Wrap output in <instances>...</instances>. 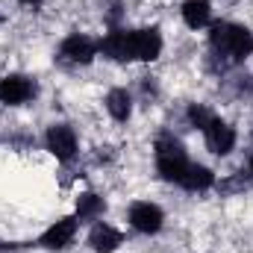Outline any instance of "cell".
<instances>
[{
  "instance_id": "obj_1",
  "label": "cell",
  "mask_w": 253,
  "mask_h": 253,
  "mask_svg": "<svg viewBox=\"0 0 253 253\" xmlns=\"http://www.w3.org/2000/svg\"><path fill=\"white\" fill-rule=\"evenodd\" d=\"M209 42L230 62H242V59H248L253 53V33L248 27H242V24H230V21L215 24L212 33H209Z\"/></svg>"
},
{
  "instance_id": "obj_2",
  "label": "cell",
  "mask_w": 253,
  "mask_h": 253,
  "mask_svg": "<svg viewBox=\"0 0 253 253\" xmlns=\"http://www.w3.org/2000/svg\"><path fill=\"white\" fill-rule=\"evenodd\" d=\"M189 165L191 162H189V156H186V147L177 138L165 135V138L156 141V171H159L162 180L180 186L183 177H186V171H189Z\"/></svg>"
},
{
  "instance_id": "obj_3",
  "label": "cell",
  "mask_w": 253,
  "mask_h": 253,
  "mask_svg": "<svg viewBox=\"0 0 253 253\" xmlns=\"http://www.w3.org/2000/svg\"><path fill=\"white\" fill-rule=\"evenodd\" d=\"M159 53H162V36L156 27L129 30V36H126V59L129 62H153Z\"/></svg>"
},
{
  "instance_id": "obj_4",
  "label": "cell",
  "mask_w": 253,
  "mask_h": 253,
  "mask_svg": "<svg viewBox=\"0 0 253 253\" xmlns=\"http://www.w3.org/2000/svg\"><path fill=\"white\" fill-rule=\"evenodd\" d=\"M97 50H100V44H97L94 39L74 33V36H68V39L62 42L59 56H62L65 62H71V65H88L94 56H97Z\"/></svg>"
},
{
  "instance_id": "obj_5",
  "label": "cell",
  "mask_w": 253,
  "mask_h": 253,
  "mask_svg": "<svg viewBox=\"0 0 253 253\" xmlns=\"http://www.w3.org/2000/svg\"><path fill=\"white\" fill-rule=\"evenodd\" d=\"M36 94V83L24 74H9L0 80V103L6 106H21Z\"/></svg>"
},
{
  "instance_id": "obj_6",
  "label": "cell",
  "mask_w": 253,
  "mask_h": 253,
  "mask_svg": "<svg viewBox=\"0 0 253 253\" xmlns=\"http://www.w3.org/2000/svg\"><path fill=\"white\" fill-rule=\"evenodd\" d=\"M162 221H165L162 209L156 203H150V200H138V203L129 206V224L138 233H147V236L150 233H159L162 230Z\"/></svg>"
},
{
  "instance_id": "obj_7",
  "label": "cell",
  "mask_w": 253,
  "mask_h": 253,
  "mask_svg": "<svg viewBox=\"0 0 253 253\" xmlns=\"http://www.w3.org/2000/svg\"><path fill=\"white\" fill-rule=\"evenodd\" d=\"M44 141H47V150H50L59 162L74 159V153H77V135H74V129L68 124H53L47 129Z\"/></svg>"
},
{
  "instance_id": "obj_8",
  "label": "cell",
  "mask_w": 253,
  "mask_h": 253,
  "mask_svg": "<svg viewBox=\"0 0 253 253\" xmlns=\"http://www.w3.org/2000/svg\"><path fill=\"white\" fill-rule=\"evenodd\" d=\"M203 135H206L209 150L218 153V156H227L236 147V129L227 124V121H221V118H212L209 124L203 126Z\"/></svg>"
},
{
  "instance_id": "obj_9",
  "label": "cell",
  "mask_w": 253,
  "mask_h": 253,
  "mask_svg": "<svg viewBox=\"0 0 253 253\" xmlns=\"http://www.w3.org/2000/svg\"><path fill=\"white\" fill-rule=\"evenodd\" d=\"M74 236H77V218H59L53 227L44 230V236L39 239V245L47 248V251H65L74 242Z\"/></svg>"
},
{
  "instance_id": "obj_10",
  "label": "cell",
  "mask_w": 253,
  "mask_h": 253,
  "mask_svg": "<svg viewBox=\"0 0 253 253\" xmlns=\"http://www.w3.org/2000/svg\"><path fill=\"white\" fill-rule=\"evenodd\" d=\"M121 245H124V236L109 224H94V230L88 233V248L94 253H115Z\"/></svg>"
},
{
  "instance_id": "obj_11",
  "label": "cell",
  "mask_w": 253,
  "mask_h": 253,
  "mask_svg": "<svg viewBox=\"0 0 253 253\" xmlns=\"http://www.w3.org/2000/svg\"><path fill=\"white\" fill-rule=\"evenodd\" d=\"M183 21L191 30H200L212 21V3L209 0H186L183 3Z\"/></svg>"
},
{
  "instance_id": "obj_12",
  "label": "cell",
  "mask_w": 253,
  "mask_h": 253,
  "mask_svg": "<svg viewBox=\"0 0 253 253\" xmlns=\"http://www.w3.org/2000/svg\"><path fill=\"white\" fill-rule=\"evenodd\" d=\"M126 36H129V30H115V33H109V36L100 42L103 56H109V59H115V62H129V59H126Z\"/></svg>"
},
{
  "instance_id": "obj_13",
  "label": "cell",
  "mask_w": 253,
  "mask_h": 253,
  "mask_svg": "<svg viewBox=\"0 0 253 253\" xmlns=\"http://www.w3.org/2000/svg\"><path fill=\"white\" fill-rule=\"evenodd\" d=\"M103 209H106V203H103V197L94 194V191H83V194L77 197V218H80V221L100 218Z\"/></svg>"
},
{
  "instance_id": "obj_14",
  "label": "cell",
  "mask_w": 253,
  "mask_h": 253,
  "mask_svg": "<svg viewBox=\"0 0 253 253\" xmlns=\"http://www.w3.org/2000/svg\"><path fill=\"white\" fill-rule=\"evenodd\" d=\"M106 109H109V115L115 121H126L132 115V97L126 94L124 88H112L106 94Z\"/></svg>"
},
{
  "instance_id": "obj_15",
  "label": "cell",
  "mask_w": 253,
  "mask_h": 253,
  "mask_svg": "<svg viewBox=\"0 0 253 253\" xmlns=\"http://www.w3.org/2000/svg\"><path fill=\"white\" fill-rule=\"evenodd\" d=\"M212 183H215V174H212L209 168H203V165H194V162H191L180 186H183V189H189V191H206Z\"/></svg>"
},
{
  "instance_id": "obj_16",
  "label": "cell",
  "mask_w": 253,
  "mask_h": 253,
  "mask_svg": "<svg viewBox=\"0 0 253 253\" xmlns=\"http://www.w3.org/2000/svg\"><path fill=\"white\" fill-rule=\"evenodd\" d=\"M215 115L209 112V109H203V106H197V103H191L189 106V121H191V126H197V129H203V126L209 124Z\"/></svg>"
},
{
  "instance_id": "obj_17",
  "label": "cell",
  "mask_w": 253,
  "mask_h": 253,
  "mask_svg": "<svg viewBox=\"0 0 253 253\" xmlns=\"http://www.w3.org/2000/svg\"><path fill=\"white\" fill-rule=\"evenodd\" d=\"M21 3H24V6H39L42 0H21Z\"/></svg>"
},
{
  "instance_id": "obj_18",
  "label": "cell",
  "mask_w": 253,
  "mask_h": 253,
  "mask_svg": "<svg viewBox=\"0 0 253 253\" xmlns=\"http://www.w3.org/2000/svg\"><path fill=\"white\" fill-rule=\"evenodd\" d=\"M248 165H251V174H253V153H251V162H248Z\"/></svg>"
}]
</instances>
